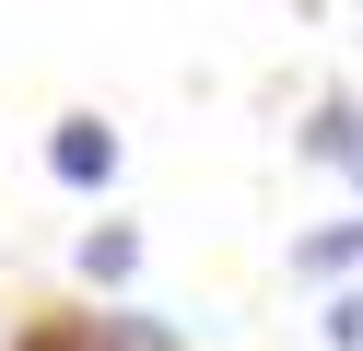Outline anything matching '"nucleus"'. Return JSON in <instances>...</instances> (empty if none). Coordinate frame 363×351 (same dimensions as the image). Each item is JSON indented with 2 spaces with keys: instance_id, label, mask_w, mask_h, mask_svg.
<instances>
[{
  "instance_id": "nucleus-1",
  "label": "nucleus",
  "mask_w": 363,
  "mask_h": 351,
  "mask_svg": "<svg viewBox=\"0 0 363 351\" xmlns=\"http://www.w3.org/2000/svg\"><path fill=\"white\" fill-rule=\"evenodd\" d=\"M48 176L59 187H106L118 176V129H106V117H59L48 129Z\"/></svg>"
},
{
  "instance_id": "nucleus-4",
  "label": "nucleus",
  "mask_w": 363,
  "mask_h": 351,
  "mask_svg": "<svg viewBox=\"0 0 363 351\" xmlns=\"http://www.w3.org/2000/svg\"><path fill=\"white\" fill-rule=\"evenodd\" d=\"M293 269H305V281H340V269H363V223H316L305 246H293Z\"/></svg>"
},
{
  "instance_id": "nucleus-3",
  "label": "nucleus",
  "mask_w": 363,
  "mask_h": 351,
  "mask_svg": "<svg viewBox=\"0 0 363 351\" xmlns=\"http://www.w3.org/2000/svg\"><path fill=\"white\" fill-rule=\"evenodd\" d=\"M48 351H176V340H164L152 316H82L71 340H48Z\"/></svg>"
},
{
  "instance_id": "nucleus-6",
  "label": "nucleus",
  "mask_w": 363,
  "mask_h": 351,
  "mask_svg": "<svg viewBox=\"0 0 363 351\" xmlns=\"http://www.w3.org/2000/svg\"><path fill=\"white\" fill-rule=\"evenodd\" d=\"M328 340H340V351H363V293H340V304H328Z\"/></svg>"
},
{
  "instance_id": "nucleus-2",
  "label": "nucleus",
  "mask_w": 363,
  "mask_h": 351,
  "mask_svg": "<svg viewBox=\"0 0 363 351\" xmlns=\"http://www.w3.org/2000/svg\"><path fill=\"white\" fill-rule=\"evenodd\" d=\"M305 164H328V176L363 187V106H352V94H328V106L305 117Z\"/></svg>"
},
{
  "instance_id": "nucleus-5",
  "label": "nucleus",
  "mask_w": 363,
  "mask_h": 351,
  "mask_svg": "<svg viewBox=\"0 0 363 351\" xmlns=\"http://www.w3.org/2000/svg\"><path fill=\"white\" fill-rule=\"evenodd\" d=\"M129 269H141V234H129V223L82 234V281H129Z\"/></svg>"
}]
</instances>
